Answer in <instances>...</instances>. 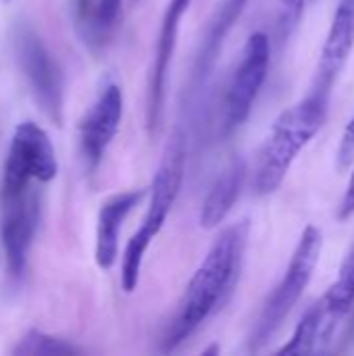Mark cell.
<instances>
[{"mask_svg": "<svg viewBox=\"0 0 354 356\" xmlns=\"http://www.w3.org/2000/svg\"><path fill=\"white\" fill-rule=\"evenodd\" d=\"M246 242L248 221H238L217 236L204 261L198 265L192 280L188 282L177 302V309L163 332V353L177 350L217 311H221V307L227 302V298L238 286Z\"/></svg>", "mask_w": 354, "mask_h": 356, "instance_id": "cell-1", "label": "cell"}, {"mask_svg": "<svg viewBox=\"0 0 354 356\" xmlns=\"http://www.w3.org/2000/svg\"><path fill=\"white\" fill-rule=\"evenodd\" d=\"M328 108V98L309 92L305 100L296 102L273 121L252 171V188L259 196H267L282 186L298 152L323 127Z\"/></svg>", "mask_w": 354, "mask_h": 356, "instance_id": "cell-2", "label": "cell"}, {"mask_svg": "<svg viewBox=\"0 0 354 356\" xmlns=\"http://www.w3.org/2000/svg\"><path fill=\"white\" fill-rule=\"evenodd\" d=\"M184 169H186V134L182 129H175L165 146L163 159L159 163V169L154 173L152 186H150V202L148 211L136 229V234L129 238L123 263H121V286L123 292L131 294L138 288L142 263L144 257L152 244V240L163 229L167 215L171 213L182 184H184Z\"/></svg>", "mask_w": 354, "mask_h": 356, "instance_id": "cell-3", "label": "cell"}, {"mask_svg": "<svg viewBox=\"0 0 354 356\" xmlns=\"http://www.w3.org/2000/svg\"><path fill=\"white\" fill-rule=\"evenodd\" d=\"M321 250H323L321 229L315 225H309L303 232V236L294 248V254L290 259V265H288L282 282L275 286V290L263 305V311L248 336V348L252 353L261 350L280 332V327L284 325V321L288 319L292 309L298 305L300 296L305 294V290L319 265Z\"/></svg>", "mask_w": 354, "mask_h": 356, "instance_id": "cell-4", "label": "cell"}, {"mask_svg": "<svg viewBox=\"0 0 354 356\" xmlns=\"http://www.w3.org/2000/svg\"><path fill=\"white\" fill-rule=\"evenodd\" d=\"M42 181L2 175L0 179V242L6 271L19 280L25 273L29 250L40 227Z\"/></svg>", "mask_w": 354, "mask_h": 356, "instance_id": "cell-5", "label": "cell"}, {"mask_svg": "<svg viewBox=\"0 0 354 356\" xmlns=\"http://www.w3.org/2000/svg\"><path fill=\"white\" fill-rule=\"evenodd\" d=\"M13 46L17 63L29 83L31 96L35 98L38 106L54 125H61L65 106V79L61 65L48 50L42 35L25 21L15 25Z\"/></svg>", "mask_w": 354, "mask_h": 356, "instance_id": "cell-6", "label": "cell"}, {"mask_svg": "<svg viewBox=\"0 0 354 356\" xmlns=\"http://www.w3.org/2000/svg\"><path fill=\"white\" fill-rule=\"evenodd\" d=\"M269 38L261 31L246 40L240 63L232 75V81L223 100V134L236 131L250 115L252 104L267 79L269 71Z\"/></svg>", "mask_w": 354, "mask_h": 356, "instance_id": "cell-7", "label": "cell"}, {"mask_svg": "<svg viewBox=\"0 0 354 356\" xmlns=\"http://www.w3.org/2000/svg\"><path fill=\"white\" fill-rule=\"evenodd\" d=\"M123 119V90L115 81L102 83L94 102L79 121V150L90 171L102 163Z\"/></svg>", "mask_w": 354, "mask_h": 356, "instance_id": "cell-8", "label": "cell"}, {"mask_svg": "<svg viewBox=\"0 0 354 356\" xmlns=\"http://www.w3.org/2000/svg\"><path fill=\"white\" fill-rule=\"evenodd\" d=\"M190 2L192 0H169V4L163 13L159 38H156V50H154L150 75H148V90H146V125L152 136L161 129V123H163L167 75H169L171 60H173L175 46H177L179 23H182V17L186 15Z\"/></svg>", "mask_w": 354, "mask_h": 356, "instance_id": "cell-9", "label": "cell"}, {"mask_svg": "<svg viewBox=\"0 0 354 356\" xmlns=\"http://www.w3.org/2000/svg\"><path fill=\"white\" fill-rule=\"evenodd\" d=\"M2 171L33 177L48 184L58 173V161L48 134L33 121H23L15 127Z\"/></svg>", "mask_w": 354, "mask_h": 356, "instance_id": "cell-10", "label": "cell"}, {"mask_svg": "<svg viewBox=\"0 0 354 356\" xmlns=\"http://www.w3.org/2000/svg\"><path fill=\"white\" fill-rule=\"evenodd\" d=\"M354 48V0H340V6L336 8L334 21L330 25L319 67L315 73V81L311 88V94H317L321 98L332 96L334 83L338 75L342 73L351 52Z\"/></svg>", "mask_w": 354, "mask_h": 356, "instance_id": "cell-11", "label": "cell"}, {"mask_svg": "<svg viewBox=\"0 0 354 356\" xmlns=\"http://www.w3.org/2000/svg\"><path fill=\"white\" fill-rule=\"evenodd\" d=\"M248 2L250 0H223V4L209 19V25L200 40V46H198V52L194 58V67H192V75H190V86H188L190 98L200 96V92L204 90V86L217 65L223 42H225L227 33L232 31V27L242 17V13L246 10Z\"/></svg>", "mask_w": 354, "mask_h": 356, "instance_id": "cell-12", "label": "cell"}, {"mask_svg": "<svg viewBox=\"0 0 354 356\" xmlns=\"http://www.w3.org/2000/svg\"><path fill=\"white\" fill-rule=\"evenodd\" d=\"M146 190H127L111 196L102 202L96 223V265L100 269H111L119 254V234L127 215L142 202Z\"/></svg>", "mask_w": 354, "mask_h": 356, "instance_id": "cell-13", "label": "cell"}, {"mask_svg": "<svg viewBox=\"0 0 354 356\" xmlns=\"http://www.w3.org/2000/svg\"><path fill=\"white\" fill-rule=\"evenodd\" d=\"M123 0H73V25L92 52H102L115 38Z\"/></svg>", "mask_w": 354, "mask_h": 356, "instance_id": "cell-14", "label": "cell"}, {"mask_svg": "<svg viewBox=\"0 0 354 356\" xmlns=\"http://www.w3.org/2000/svg\"><path fill=\"white\" fill-rule=\"evenodd\" d=\"M246 161L244 159H234L213 181L202 209H200V225L207 229H213L225 221V217L232 213L236 200L240 198V192L246 181Z\"/></svg>", "mask_w": 354, "mask_h": 356, "instance_id": "cell-15", "label": "cell"}, {"mask_svg": "<svg viewBox=\"0 0 354 356\" xmlns=\"http://www.w3.org/2000/svg\"><path fill=\"white\" fill-rule=\"evenodd\" d=\"M323 342L330 340V336L334 334L336 325L348 315L353 313L354 307V244L351 250L346 252L338 280L330 286V290L325 292L323 300Z\"/></svg>", "mask_w": 354, "mask_h": 356, "instance_id": "cell-16", "label": "cell"}, {"mask_svg": "<svg viewBox=\"0 0 354 356\" xmlns=\"http://www.w3.org/2000/svg\"><path fill=\"white\" fill-rule=\"evenodd\" d=\"M319 340H323V307L321 302L311 307L300 323L296 325L292 338L288 340V344H284L277 355H309L315 353Z\"/></svg>", "mask_w": 354, "mask_h": 356, "instance_id": "cell-17", "label": "cell"}, {"mask_svg": "<svg viewBox=\"0 0 354 356\" xmlns=\"http://www.w3.org/2000/svg\"><path fill=\"white\" fill-rule=\"evenodd\" d=\"M81 350L61 338H54L50 334L31 330L27 332L19 344L13 348V355L17 356H65V355H79Z\"/></svg>", "mask_w": 354, "mask_h": 356, "instance_id": "cell-18", "label": "cell"}, {"mask_svg": "<svg viewBox=\"0 0 354 356\" xmlns=\"http://www.w3.org/2000/svg\"><path fill=\"white\" fill-rule=\"evenodd\" d=\"M305 4L307 0H280L277 19H275V35L280 44H286L296 31L298 23L303 21Z\"/></svg>", "mask_w": 354, "mask_h": 356, "instance_id": "cell-19", "label": "cell"}, {"mask_svg": "<svg viewBox=\"0 0 354 356\" xmlns=\"http://www.w3.org/2000/svg\"><path fill=\"white\" fill-rule=\"evenodd\" d=\"M336 159H338V169L340 171H346L354 163V117L348 121V125H346V129L342 134Z\"/></svg>", "mask_w": 354, "mask_h": 356, "instance_id": "cell-20", "label": "cell"}, {"mask_svg": "<svg viewBox=\"0 0 354 356\" xmlns=\"http://www.w3.org/2000/svg\"><path fill=\"white\" fill-rule=\"evenodd\" d=\"M354 215V171L351 175V181L346 186V192H344V198L340 202V209H338V219L340 221H346Z\"/></svg>", "mask_w": 354, "mask_h": 356, "instance_id": "cell-21", "label": "cell"}, {"mask_svg": "<svg viewBox=\"0 0 354 356\" xmlns=\"http://www.w3.org/2000/svg\"><path fill=\"white\" fill-rule=\"evenodd\" d=\"M4 2H10V0H4Z\"/></svg>", "mask_w": 354, "mask_h": 356, "instance_id": "cell-22", "label": "cell"}]
</instances>
